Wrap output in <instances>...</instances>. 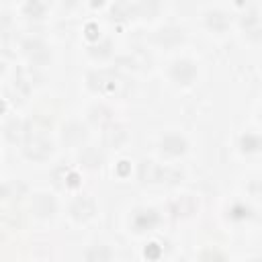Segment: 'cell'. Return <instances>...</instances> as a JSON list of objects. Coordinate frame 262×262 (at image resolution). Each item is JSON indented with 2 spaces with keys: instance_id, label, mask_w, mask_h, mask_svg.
I'll list each match as a JSON object with an SVG mask.
<instances>
[{
  "instance_id": "obj_1",
  "label": "cell",
  "mask_w": 262,
  "mask_h": 262,
  "mask_svg": "<svg viewBox=\"0 0 262 262\" xmlns=\"http://www.w3.org/2000/svg\"><path fill=\"white\" fill-rule=\"evenodd\" d=\"M51 154V143L43 137H31L29 143H27V156L35 160H43Z\"/></svg>"
},
{
  "instance_id": "obj_2",
  "label": "cell",
  "mask_w": 262,
  "mask_h": 262,
  "mask_svg": "<svg viewBox=\"0 0 262 262\" xmlns=\"http://www.w3.org/2000/svg\"><path fill=\"white\" fill-rule=\"evenodd\" d=\"M72 213H74L78 219H86V217H90V215L94 213V201H92V199H88V197L78 199V201L74 203V207H72Z\"/></svg>"
},
{
  "instance_id": "obj_3",
  "label": "cell",
  "mask_w": 262,
  "mask_h": 262,
  "mask_svg": "<svg viewBox=\"0 0 262 262\" xmlns=\"http://www.w3.org/2000/svg\"><path fill=\"white\" fill-rule=\"evenodd\" d=\"M33 207H35L37 215H51V211H54V201L47 199L45 195H39L35 199V205Z\"/></svg>"
},
{
  "instance_id": "obj_4",
  "label": "cell",
  "mask_w": 262,
  "mask_h": 262,
  "mask_svg": "<svg viewBox=\"0 0 262 262\" xmlns=\"http://www.w3.org/2000/svg\"><path fill=\"white\" fill-rule=\"evenodd\" d=\"M174 76H176L178 80H182V82H189V80L195 76V68H193L191 64H186V62L176 64V68H174Z\"/></svg>"
},
{
  "instance_id": "obj_5",
  "label": "cell",
  "mask_w": 262,
  "mask_h": 262,
  "mask_svg": "<svg viewBox=\"0 0 262 262\" xmlns=\"http://www.w3.org/2000/svg\"><path fill=\"white\" fill-rule=\"evenodd\" d=\"M88 260L90 262H109V250L104 246H96L88 252Z\"/></svg>"
}]
</instances>
